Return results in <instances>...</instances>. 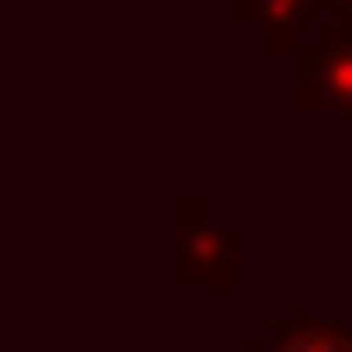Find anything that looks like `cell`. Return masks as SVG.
<instances>
[{"instance_id": "1", "label": "cell", "mask_w": 352, "mask_h": 352, "mask_svg": "<svg viewBox=\"0 0 352 352\" xmlns=\"http://www.w3.org/2000/svg\"><path fill=\"white\" fill-rule=\"evenodd\" d=\"M300 352H327V346H300Z\"/></svg>"}]
</instances>
